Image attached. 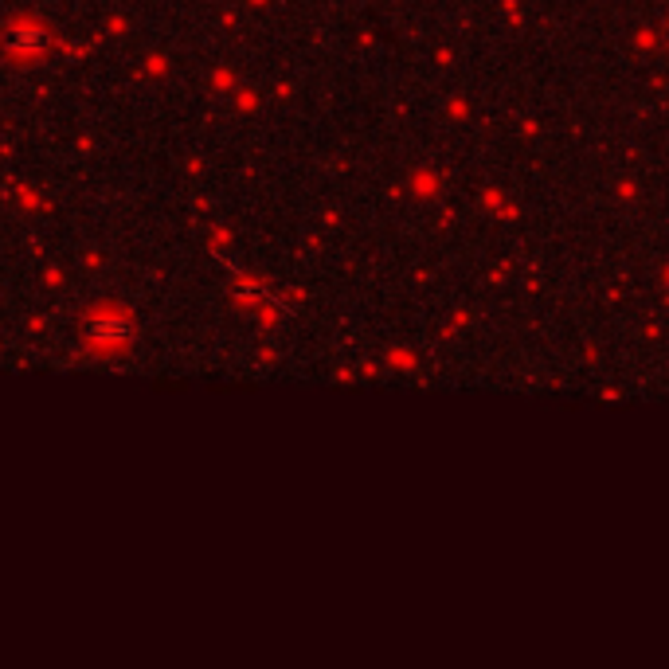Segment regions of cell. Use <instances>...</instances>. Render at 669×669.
Instances as JSON below:
<instances>
[{
	"mask_svg": "<svg viewBox=\"0 0 669 669\" xmlns=\"http://www.w3.org/2000/svg\"><path fill=\"white\" fill-rule=\"evenodd\" d=\"M4 51H8L12 59H20V63L40 59L47 51V32L36 28V24H12V28L4 32Z\"/></svg>",
	"mask_w": 669,
	"mask_h": 669,
	"instance_id": "1",
	"label": "cell"
}]
</instances>
